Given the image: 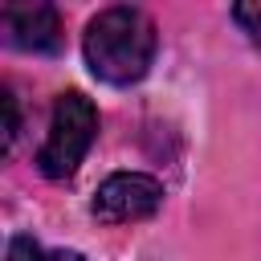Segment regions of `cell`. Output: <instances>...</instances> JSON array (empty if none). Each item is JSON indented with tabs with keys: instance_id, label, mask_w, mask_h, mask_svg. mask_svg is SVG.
Returning a JSON list of instances; mask_svg holds the SVG:
<instances>
[{
	"instance_id": "8992f818",
	"label": "cell",
	"mask_w": 261,
	"mask_h": 261,
	"mask_svg": "<svg viewBox=\"0 0 261 261\" xmlns=\"http://www.w3.org/2000/svg\"><path fill=\"white\" fill-rule=\"evenodd\" d=\"M232 20L245 29V37L261 49V4H237L232 8Z\"/></svg>"
},
{
	"instance_id": "3957f363",
	"label": "cell",
	"mask_w": 261,
	"mask_h": 261,
	"mask_svg": "<svg viewBox=\"0 0 261 261\" xmlns=\"http://www.w3.org/2000/svg\"><path fill=\"white\" fill-rule=\"evenodd\" d=\"M159 204H163V184L155 175L118 171V175H110V179L98 184V192L90 200V212L102 224H135V220L155 216Z\"/></svg>"
},
{
	"instance_id": "52a82bcc",
	"label": "cell",
	"mask_w": 261,
	"mask_h": 261,
	"mask_svg": "<svg viewBox=\"0 0 261 261\" xmlns=\"http://www.w3.org/2000/svg\"><path fill=\"white\" fill-rule=\"evenodd\" d=\"M0 98H4V151H12L16 130H20V114H16V98H12V90H4Z\"/></svg>"
},
{
	"instance_id": "5b68a950",
	"label": "cell",
	"mask_w": 261,
	"mask_h": 261,
	"mask_svg": "<svg viewBox=\"0 0 261 261\" xmlns=\"http://www.w3.org/2000/svg\"><path fill=\"white\" fill-rule=\"evenodd\" d=\"M4 261H86V257L73 253V249H45V245H37L33 237H12Z\"/></svg>"
},
{
	"instance_id": "7a4b0ae2",
	"label": "cell",
	"mask_w": 261,
	"mask_h": 261,
	"mask_svg": "<svg viewBox=\"0 0 261 261\" xmlns=\"http://www.w3.org/2000/svg\"><path fill=\"white\" fill-rule=\"evenodd\" d=\"M98 135V110L82 90H65L53 102V118H49V135L37 151V167L49 179H65L77 171V163L86 159L90 143Z\"/></svg>"
},
{
	"instance_id": "6da1fadb",
	"label": "cell",
	"mask_w": 261,
	"mask_h": 261,
	"mask_svg": "<svg viewBox=\"0 0 261 261\" xmlns=\"http://www.w3.org/2000/svg\"><path fill=\"white\" fill-rule=\"evenodd\" d=\"M82 53L94 77L110 86H130L155 61V20L143 8H126V4L102 8L86 24Z\"/></svg>"
},
{
	"instance_id": "277c9868",
	"label": "cell",
	"mask_w": 261,
	"mask_h": 261,
	"mask_svg": "<svg viewBox=\"0 0 261 261\" xmlns=\"http://www.w3.org/2000/svg\"><path fill=\"white\" fill-rule=\"evenodd\" d=\"M4 37L29 53H53L61 45V16L49 4H8L0 12Z\"/></svg>"
}]
</instances>
